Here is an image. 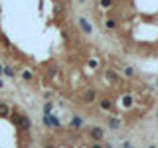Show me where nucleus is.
Listing matches in <instances>:
<instances>
[{"mask_svg":"<svg viewBox=\"0 0 158 148\" xmlns=\"http://www.w3.org/2000/svg\"><path fill=\"white\" fill-rule=\"evenodd\" d=\"M4 87V81H2V79H0V89H2Z\"/></svg>","mask_w":158,"mask_h":148,"instance_id":"23","label":"nucleus"},{"mask_svg":"<svg viewBox=\"0 0 158 148\" xmlns=\"http://www.w3.org/2000/svg\"><path fill=\"white\" fill-rule=\"evenodd\" d=\"M89 138L93 142H103L105 140V128L103 126H89Z\"/></svg>","mask_w":158,"mask_h":148,"instance_id":"2","label":"nucleus"},{"mask_svg":"<svg viewBox=\"0 0 158 148\" xmlns=\"http://www.w3.org/2000/svg\"><path fill=\"white\" fill-rule=\"evenodd\" d=\"M123 73H125V77H128V79H132V77H136V71H135V67H131V65H127V67H123Z\"/></svg>","mask_w":158,"mask_h":148,"instance_id":"13","label":"nucleus"},{"mask_svg":"<svg viewBox=\"0 0 158 148\" xmlns=\"http://www.w3.org/2000/svg\"><path fill=\"white\" fill-rule=\"evenodd\" d=\"M10 105H6V103H0V117H10Z\"/></svg>","mask_w":158,"mask_h":148,"instance_id":"15","label":"nucleus"},{"mask_svg":"<svg viewBox=\"0 0 158 148\" xmlns=\"http://www.w3.org/2000/svg\"><path fill=\"white\" fill-rule=\"evenodd\" d=\"M156 85H158V81H156Z\"/></svg>","mask_w":158,"mask_h":148,"instance_id":"28","label":"nucleus"},{"mask_svg":"<svg viewBox=\"0 0 158 148\" xmlns=\"http://www.w3.org/2000/svg\"><path fill=\"white\" fill-rule=\"evenodd\" d=\"M44 148H57L56 144H48V146H44Z\"/></svg>","mask_w":158,"mask_h":148,"instance_id":"22","label":"nucleus"},{"mask_svg":"<svg viewBox=\"0 0 158 148\" xmlns=\"http://www.w3.org/2000/svg\"><path fill=\"white\" fill-rule=\"evenodd\" d=\"M69 128H73V130H81L83 128V118L79 115H73L69 118Z\"/></svg>","mask_w":158,"mask_h":148,"instance_id":"6","label":"nucleus"},{"mask_svg":"<svg viewBox=\"0 0 158 148\" xmlns=\"http://www.w3.org/2000/svg\"><path fill=\"white\" fill-rule=\"evenodd\" d=\"M87 65L91 67V69H97V67H99V61H97L95 57H91V59H89V61H87Z\"/></svg>","mask_w":158,"mask_h":148,"instance_id":"18","label":"nucleus"},{"mask_svg":"<svg viewBox=\"0 0 158 148\" xmlns=\"http://www.w3.org/2000/svg\"><path fill=\"white\" fill-rule=\"evenodd\" d=\"M22 79H24V81H32V79H34L32 69H24V71H22Z\"/></svg>","mask_w":158,"mask_h":148,"instance_id":"16","label":"nucleus"},{"mask_svg":"<svg viewBox=\"0 0 158 148\" xmlns=\"http://www.w3.org/2000/svg\"><path fill=\"white\" fill-rule=\"evenodd\" d=\"M99 107H101V111H113V101L111 99H101Z\"/></svg>","mask_w":158,"mask_h":148,"instance_id":"10","label":"nucleus"},{"mask_svg":"<svg viewBox=\"0 0 158 148\" xmlns=\"http://www.w3.org/2000/svg\"><path fill=\"white\" fill-rule=\"evenodd\" d=\"M105 77L111 83H118V81H121V75H118L117 71H113V69H105Z\"/></svg>","mask_w":158,"mask_h":148,"instance_id":"8","label":"nucleus"},{"mask_svg":"<svg viewBox=\"0 0 158 148\" xmlns=\"http://www.w3.org/2000/svg\"><path fill=\"white\" fill-rule=\"evenodd\" d=\"M123 148H135V146H132L131 142H125V144H123Z\"/></svg>","mask_w":158,"mask_h":148,"instance_id":"20","label":"nucleus"},{"mask_svg":"<svg viewBox=\"0 0 158 148\" xmlns=\"http://www.w3.org/2000/svg\"><path fill=\"white\" fill-rule=\"evenodd\" d=\"M103 26H105V30H111V32H113V30H117L118 24H117V20H115V18H107L105 22H103Z\"/></svg>","mask_w":158,"mask_h":148,"instance_id":"11","label":"nucleus"},{"mask_svg":"<svg viewBox=\"0 0 158 148\" xmlns=\"http://www.w3.org/2000/svg\"><path fill=\"white\" fill-rule=\"evenodd\" d=\"M89 148H103L101 142H93V144H89Z\"/></svg>","mask_w":158,"mask_h":148,"instance_id":"19","label":"nucleus"},{"mask_svg":"<svg viewBox=\"0 0 158 148\" xmlns=\"http://www.w3.org/2000/svg\"><path fill=\"white\" fill-rule=\"evenodd\" d=\"M97 6L103 10H109V8H113V0H97Z\"/></svg>","mask_w":158,"mask_h":148,"instance_id":"14","label":"nucleus"},{"mask_svg":"<svg viewBox=\"0 0 158 148\" xmlns=\"http://www.w3.org/2000/svg\"><path fill=\"white\" fill-rule=\"evenodd\" d=\"M18 128L22 132H28L30 128H32V118H30L28 115H22L20 113V121H18Z\"/></svg>","mask_w":158,"mask_h":148,"instance_id":"4","label":"nucleus"},{"mask_svg":"<svg viewBox=\"0 0 158 148\" xmlns=\"http://www.w3.org/2000/svg\"><path fill=\"white\" fill-rule=\"evenodd\" d=\"M121 125H123V122H121V118H118V117H109L107 118V126L113 128V130H118Z\"/></svg>","mask_w":158,"mask_h":148,"instance_id":"7","label":"nucleus"},{"mask_svg":"<svg viewBox=\"0 0 158 148\" xmlns=\"http://www.w3.org/2000/svg\"><path fill=\"white\" fill-rule=\"evenodd\" d=\"M52 109H53V103L52 101H46V103H44V109H42L44 115H49V113H52Z\"/></svg>","mask_w":158,"mask_h":148,"instance_id":"17","label":"nucleus"},{"mask_svg":"<svg viewBox=\"0 0 158 148\" xmlns=\"http://www.w3.org/2000/svg\"><path fill=\"white\" fill-rule=\"evenodd\" d=\"M103 148H113V146H111V142H105V144H103Z\"/></svg>","mask_w":158,"mask_h":148,"instance_id":"21","label":"nucleus"},{"mask_svg":"<svg viewBox=\"0 0 158 148\" xmlns=\"http://www.w3.org/2000/svg\"><path fill=\"white\" fill-rule=\"evenodd\" d=\"M2 75H6V77H16V71H14V67L12 65H2Z\"/></svg>","mask_w":158,"mask_h":148,"instance_id":"12","label":"nucleus"},{"mask_svg":"<svg viewBox=\"0 0 158 148\" xmlns=\"http://www.w3.org/2000/svg\"><path fill=\"white\" fill-rule=\"evenodd\" d=\"M42 121H44V125H46L48 128H53V130H57V128L61 126V121H59V117L53 115V113H49V115H42Z\"/></svg>","mask_w":158,"mask_h":148,"instance_id":"1","label":"nucleus"},{"mask_svg":"<svg viewBox=\"0 0 158 148\" xmlns=\"http://www.w3.org/2000/svg\"><path fill=\"white\" fill-rule=\"evenodd\" d=\"M81 101L85 103V105L95 103V101H97V91H95V89H85V91L81 93Z\"/></svg>","mask_w":158,"mask_h":148,"instance_id":"3","label":"nucleus"},{"mask_svg":"<svg viewBox=\"0 0 158 148\" xmlns=\"http://www.w3.org/2000/svg\"><path fill=\"white\" fill-rule=\"evenodd\" d=\"M77 26L81 28V32L85 34V36H91V32H93V26H91V22H89L87 18H77Z\"/></svg>","mask_w":158,"mask_h":148,"instance_id":"5","label":"nucleus"},{"mask_svg":"<svg viewBox=\"0 0 158 148\" xmlns=\"http://www.w3.org/2000/svg\"><path fill=\"white\" fill-rule=\"evenodd\" d=\"M121 105L125 109H131L132 105H135V99H132V95H123L121 97Z\"/></svg>","mask_w":158,"mask_h":148,"instance_id":"9","label":"nucleus"},{"mask_svg":"<svg viewBox=\"0 0 158 148\" xmlns=\"http://www.w3.org/2000/svg\"><path fill=\"white\" fill-rule=\"evenodd\" d=\"M156 121H158V113H156Z\"/></svg>","mask_w":158,"mask_h":148,"instance_id":"26","label":"nucleus"},{"mask_svg":"<svg viewBox=\"0 0 158 148\" xmlns=\"http://www.w3.org/2000/svg\"><path fill=\"white\" fill-rule=\"evenodd\" d=\"M0 75H2V63H0Z\"/></svg>","mask_w":158,"mask_h":148,"instance_id":"24","label":"nucleus"},{"mask_svg":"<svg viewBox=\"0 0 158 148\" xmlns=\"http://www.w3.org/2000/svg\"><path fill=\"white\" fill-rule=\"evenodd\" d=\"M148 148H158V146H154V144H150V146H148Z\"/></svg>","mask_w":158,"mask_h":148,"instance_id":"25","label":"nucleus"},{"mask_svg":"<svg viewBox=\"0 0 158 148\" xmlns=\"http://www.w3.org/2000/svg\"><path fill=\"white\" fill-rule=\"evenodd\" d=\"M79 2H85V0H79Z\"/></svg>","mask_w":158,"mask_h":148,"instance_id":"27","label":"nucleus"}]
</instances>
